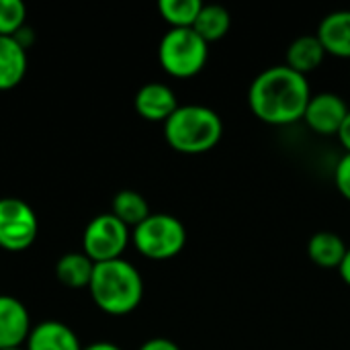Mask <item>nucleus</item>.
Segmentation results:
<instances>
[{"label":"nucleus","instance_id":"obj_1","mask_svg":"<svg viewBox=\"0 0 350 350\" xmlns=\"http://www.w3.org/2000/svg\"><path fill=\"white\" fill-rule=\"evenodd\" d=\"M312 88L308 76L289 66H271L250 84L248 105L252 113L269 125H291L304 119Z\"/></svg>","mask_w":350,"mask_h":350},{"label":"nucleus","instance_id":"obj_2","mask_svg":"<svg viewBox=\"0 0 350 350\" xmlns=\"http://www.w3.org/2000/svg\"><path fill=\"white\" fill-rule=\"evenodd\" d=\"M88 289L92 301L109 316L131 314L144 297V281L139 271L123 258L94 262Z\"/></svg>","mask_w":350,"mask_h":350},{"label":"nucleus","instance_id":"obj_3","mask_svg":"<svg viewBox=\"0 0 350 350\" xmlns=\"http://www.w3.org/2000/svg\"><path fill=\"white\" fill-rule=\"evenodd\" d=\"M224 135L221 117L203 105L178 107L164 123V137L168 146L180 154H205L213 150Z\"/></svg>","mask_w":350,"mask_h":350},{"label":"nucleus","instance_id":"obj_4","mask_svg":"<svg viewBox=\"0 0 350 350\" xmlns=\"http://www.w3.org/2000/svg\"><path fill=\"white\" fill-rule=\"evenodd\" d=\"M209 57V43L195 29H170L158 45V59L166 74L174 78L197 76Z\"/></svg>","mask_w":350,"mask_h":350},{"label":"nucleus","instance_id":"obj_5","mask_svg":"<svg viewBox=\"0 0 350 350\" xmlns=\"http://www.w3.org/2000/svg\"><path fill=\"white\" fill-rule=\"evenodd\" d=\"M133 246L139 254L152 260L174 258L187 244V230L183 221L170 213H150L131 232Z\"/></svg>","mask_w":350,"mask_h":350},{"label":"nucleus","instance_id":"obj_6","mask_svg":"<svg viewBox=\"0 0 350 350\" xmlns=\"http://www.w3.org/2000/svg\"><path fill=\"white\" fill-rule=\"evenodd\" d=\"M129 228L117 219L113 213H103L96 215L84 230L82 244H84V254L92 262H107L121 258L123 250L129 244Z\"/></svg>","mask_w":350,"mask_h":350},{"label":"nucleus","instance_id":"obj_7","mask_svg":"<svg viewBox=\"0 0 350 350\" xmlns=\"http://www.w3.org/2000/svg\"><path fill=\"white\" fill-rule=\"evenodd\" d=\"M37 232V215L29 203L16 197L0 199V248L23 252L35 242Z\"/></svg>","mask_w":350,"mask_h":350},{"label":"nucleus","instance_id":"obj_8","mask_svg":"<svg viewBox=\"0 0 350 350\" xmlns=\"http://www.w3.org/2000/svg\"><path fill=\"white\" fill-rule=\"evenodd\" d=\"M349 111V105L340 94L318 92V94H312L306 115H304V121L314 133L330 137V135L338 133Z\"/></svg>","mask_w":350,"mask_h":350},{"label":"nucleus","instance_id":"obj_9","mask_svg":"<svg viewBox=\"0 0 350 350\" xmlns=\"http://www.w3.org/2000/svg\"><path fill=\"white\" fill-rule=\"evenodd\" d=\"M29 334L31 320L27 308L12 295H0V350L21 347Z\"/></svg>","mask_w":350,"mask_h":350},{"label":"nucleus","instance_id":"obj_10","mask_svg":"<svg viewBox=\"0 0 350 350\" xmlns=\"http://www.w3.org/2000/svg\"><path fill=\"white\" fill-rule=\"evenodd\" d=\"M176 94L170 86L162 82L144 84L135 94V111L146 121H162L166 123L168 117L178 109Z\"/></svg>","mask_w":350,"mask_h":350},{"label":"nucleus","instance_id":"obj_11","mask_svg":"<svg viewBox=\"0 0 350 350\" xmlns=\"http://www.w3.org/2000/svg\"><path fill=\"white\" fill-rule=\"evenodd\" d=\"M316 37L326 55L350 59V10H334L326 14L318 25Z\"/></svg>","mask_w":350,"mask_h":350},{"label":"nucleus","instance_id":"obj_12","mask_svg":"<svg viewBox=\"0 0 350 350\" xmlns=\"http://www.w3.org/2000/svg\"><path fill=\"white\" fill-rule=\"evenodd\" d=\"M27 350H82V347L70 326L49 320L31 328Z\"/></svg>","mask_w":350,"mask_h":350},{"label":"nucleus","instance_id":"obj_13","mask_svg":"<svg viewBox=\"0 0 350 350\" xmlns=\"http://www.w3.org/2000/svg\"><path fill=\"white\" fill-rule=\"evenodd\" d=\"M27 72V49L10 35H0V90L14 88Z\"/></svg>","mask_w":350,"mask_h":350},{"label":"nucleus","instance_id":"obj_14","mask_svg":"<svg viewBox=\"0 0 350 350\" xmlns=\"http://www.w3.org/2000/svg\"><path fill=\"white\" fill-rule=\"evenodd\" d=\"M324 57H326V51H324L320 39L316 35H301V37L293 39L291 45L287 47V55H285L287 64L285 66L308 76L310 72H314L322 66Z\"/></svg>","mask_w":350,"mask_h":350},{"label":"nucleus","instance_id":"obj_15","mask_svg":"<svg viewBox=\"0 0 350 350\" xmlns=\"http://www.w3.org/2000/svg\"><path fill=\"white\" fill-rule=\"evenodd\" d=\"M349 246L338 234L332 232H318L308 242V254L314 265L322 269H338L347 256Z\"/></svg>","mask_w":350,"mask_h":350},{"label":"nucleus","instance_id":"obj_16","mask_svg":"<svg viewBox=\"0 0 350 350\" xmlns=\"http://www.w3.org/2000/svg\"><path fill=\"white\" fill-rule=\"evenodd\" d=\"M92 273H94V262L86 254H80V252H68L55 265L57 281L70 289L88 287Z\"/></svg>","mask_w":350,"mask_h":350},{"label":"nucleus","instance_id":"obj_17","mask_svg":"<svg viewBox=\"0 0 350 350\" xmlns=\"http://www.w3.org/2000/svg\"><path fill=\"white\" fill-rule=\"evenodd\" d=\"M232 18L230 12L219 6V4H203L193 29L197 31V35L201 39H205L207 43L219 41L221 37H226V33L230 31Z\"/></svg>","mask_w":350,"mask_h":350},{"label":"nucleus","instance_id":"obj_18","mask_svg":"<svg viewBox=\"0 0 350 350\" xmlns=\"http://www.w3.org/2000/svg\"><path fill=\"white\" fill-rule=\"evenodd\" d=\"M117 219H121L127 228H137L144 219L150 217V205L144 199V195H139L137 191H119L113 197V211H111Z\"/></svg>","mask_w":350,"mask_h":350},{"label":"nucleus","instance_id":"obj_19","mask_svg":"<svg viewBox=\"0 0 350 350\" xmlns=\"http://www.w3.org/2000/svg\"><path fill=\"white\" fill-rule=\"evenodd\" d=\"M203 8L201 0H160L158 10L170 29H193L199 12Z\"/></svg>","mask_w":350,"mask_h":350},{"label":"nucleus","instance_id":"obj_20","mask_svg":"<svg viewBox=\"0 0 350 350\" xmlns=\"http://www.w3.org/2000/svg\"><path fill=\"white\" fill-rule=\"evenodd\" d=\"M27 8L23 0H0V35H14L23 29Z\"/></svg>","mask_w":350,"mask_h":350},{"label":"nucleus","instance_id":"obj_21","mask_svg":"<svg viewBox=\"0 0 350 350\" xmlns=\"http://www.w3.org/2000/svg\"><path fill=\"white\" fill-rule=\"evenodd\" d=\"M334 185L338 193L350 201V154H345L334 168Z\"/></svg>","mask_w":350,"mask_h":350},{"label":"nucleus","instance_id":"obj_22","mask_svg":"<svg viewBox=\"0 0 350 350\" xmlns=\"http://www.w3.org/2000/svg\"><path fill=\"white\" fill-rule=\"evenodd\" d=\"M139 350H180V347L168 338H152V340L144 342Z\"/></svg>","mask_w":350,"mask_h":350},{"label":"nucleus","instance_id":"obj_23","mask_svg":"<svg viewBox=\"0 0 350 350\" xmlns=\"http://www.w3.org/2000/svg\"><path fill=\"white\" fill-rule=\"evenodd\" d=\"M336 137H338L340 146L345 148V152L350 154V111H349V115L345 117V121H342V125H340V129H338Z\"/></svg>","mask_w":350,"mask_h":350},{"label":"nucleus","instance_id":"obj_24","mask_svg":"<svg viewBox=\"0 0 350 350\" xmlns=\"http://www.w3.org/2000/svg\"><path fill=\"white\" fill-rule=\"evenodd\" d=\"M338 273H340V279L350 287V248L347 250V256H345L342 265L338 267Z\"/></svg>","mask_w":350,"mask_h":350},{"label":"nucleus","instance_id":"obj_25","mask_svg":"<svg viewBox=\"0 0 350 350\" xmlns=\"http://www.w3.org/2000/svg\"><path fill=\"white\" fill-rule=\"evenodd\" d=\"M82 350H121L117 345H113V342H92V345H88V347H84Z\"/></svg>","mask_w":350,"mask_h":350},{"label":"nucleus","instance_id":"obj_26","mask_svg":"<svg viewBox=\"0 0 350 350\" xmlns=\"http://www.w3.org/2000/svg\"><path fill=\"white\" fill-rule=\"evenodd\" d=\"M2 350H23V349H21V347H16V349H2ZM25 350H27V349H25Z\"/></svg>","mask_w":350,"mask_h":350}]
</instances>
